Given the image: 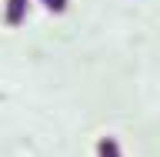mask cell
Masks as SVG:
<instances>
[{
  "label": "cell",
  "instance_id": "1",
  "mask_svg": "<svg viewBox=\"0 0 160 157\" xmlns=\"http://www.w3.org/2000/svg\"><path fill=\"white\" fill-rule=\"evenodd\" d=\"M27 17V0H3V24L7 27H20Z\"/></svg>",
  "mask_w": 160,
  "mask_h": 157
},
{
  "label": "cell",
  "instance_id": "2",
  "mask_svg": "<svg viewBox=\"0 0 160 157\" xmlns=\"http://www.w3.org/2000/svg\"><path fill=\"white\" fill-rule=\"evenodd\" d=\"M97 157H123L117 137H100L97 140Z\"/></svg>",
  "mask_w": 160,
  "mask_h": 157
},
{
  "label": "cell",
  "instance_id": "3",
  "mask_svg": "<svg viewBox=\"0 0 160 157\" xmlns=\"http://www.w3.org/2000/svg\"><path fill=\"white\" fill-rule=\"evenodd\" d=\"M43 10H50V13H63L67 10V0H37Z\"/></svg>",
  "mask_w": 160,
  "mask_h": 157
}]
</instances>
